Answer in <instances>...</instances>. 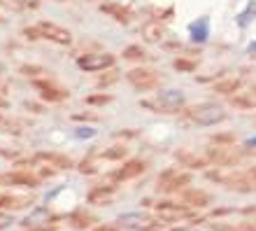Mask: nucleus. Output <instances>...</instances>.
I'll use <instances>...</instances> for the list:
<instances>
[{"mask_svg":"<svg viewBox=\"0 0 256 231\" xmlns=\"http://www.w3.org/2000/svg\"><path fill=\"white\" fill-rule=\"evenodd\" d=\"M52 222H54V215L49 212V208H33V212L21 222V226L30 229V226H44V224H52Z\"/></svg>","mask_w":256,"mask_h":231,"instance_id":"18","label":"nucleus"},{"mask_svg":"<svg viewBox=\"0 0 256 231\" xmlns=\"http://www.w3.org/2000/svg\"><path fill=\"white\" fill-rule=\"evenodd\" d=\"M112 103L110 94H96V96H86V105H108Z\"/></svg>","mask_w":256,"mask_h":231,"instance_id":"29","label":"nucleus"},{"mask_svg":"<svg viewBox=\"0 0 256 231\" xmlns=\"http://www.w3.org/2000/svg\"><path fill=\"white\" fill-rule=\"evenodd\" d=\"M230 103H233V105H238V108H254L256 98H244V96L236 94V96H230Z\"/></svg>","mask_w":256,"mask_h":231,"instance_id":"30","label":"nucleus"},{"mask_svg":"<svg viewBox=\"0 0 256 231\" xmlns=\"http://www.w3.org/2000/svg\"><path fill=\"white\" fill-rule=\"evenodd\" d=\"M247 147H256V138H250V140H247Z\"/></svg>","mask_w":256,"mask_h":231,"instance_id":"44","label":"nucleus"},{"mask_svg":"<svg viewBox=\"0 0 256 231\" xmlns=\"http://www.w3.org/2000/svg\"><path fill=\"white\" fill-rule=\"evenodd\" d=\"M0 108H5V101H2V98H0Z\"/></svg>","mask_w":256,"mask_h":231,"instance_id":"47","label":"nucleus"},{"mask_svg":"<svg viewBox=\"0 0 256 231\" xmlns=\"http://www.w3.org/2000/svg\"><path fill=\"white\" fill-rule=\"evenodd\" d=\"M26 110H30V112H35V115H42V105H38V103H30L26 101V105H24Z\"/></svg>","mask_w":256,"mask_h":231,"instance_id":"39","label":"nucleus"},{"mask_svg":"<svg viewBox=\"0 0 256 231\" xmlns=\"http://www.w3.org/2000/svg\"><path fill=\"white\" fill-rule=\"evenodd\" d=\"M35 205V196L30 194H0V210L14 212V210H26Z\"/></svg>","mask_w":256,"mask_h":231,"instance_id":"10","label":"nucleus"},{"mask_svg":"<svg viewBox=\"0 0 256 231\" xmlns=\"http://www.w3.org/2000/svg\"><path fill=\"white\" fill-rule=\"evenodd\" d=\"M122 56L126 61H144V59H147V52H144L140 45H128L122 52Z\"/></svg>","mask_w":256,"mask_h":231,"instance_id":"23","label":"nucleus"},{"mask_svg":"<svg viewBox=\"0 0 256 231\" xmlns=\"http://www.w3.org/2000/svg\"><path fill=\"white\" fill-rule=\"evenodd\" d=\"M210 231H240V226L226 224V222H216V224H210Z\"/></svg>","mask_w":256,"mask_h":231,"instance_id":"32","label":"nucleus"},{"mask_svg":"<svg viewBox=\"0 0 256 231\" xmlns=\"http://www.w3.org/2000/svg\"><path fill=\"white\" fill-rule=\"evenodd\" d=\"M38 31H40L42 40H49V42H54V45L68 47V45L72 42V33H70L68 28L58 26V24H52V21H40V24H38Z\"/></svg>","mask_w":256,"mask_h":231,"instance_id":"6","label":"nucleus"},{"mask_svg":"<svg viewBox=\"0 0 256 231\" xmlns=\"http://www.w3.org/2000/svg\"><path fill=\"white\" fill-rule=\"evenodd\" d=\"M24 35H26L28 40H42V35H40V31H38V26L24 28Z\"/></svg>","mask_w":256,"mask_h":231,"instance_id":"35","label":"nucleus"},{"mask_svg":"<svg viewBox=\"0 0 256 231\" xmlns=\"http://www.w3.org/2000/svg\"><path fill=\"white\" fill-rule=\"evenodd\" d=\"M10 224H14V217H12V215H10L7 210H0V231L7 229Z\"/></svg>","mask_w":256,"mask_h":231,"instance_id":"34","label":"nucleus"},{"mask_svg":"<svg viewBox=\"0 0 256 231\" xmlns=\"http://www.w3.org/2000/svg\"><path fill=\"white\" fill-rule=\"evenodd\" d=\"M128 156V147L126 145H114L110 150H102L100 152V159H108V161H124Z\"/></svg>","mask_w":256,"mask_h":231,"instance_id":"22","label":"nucleus"},{"mask_svg":"<svg viewBox=\"0 0 256 231\" xmlns=\"http://www.w3.org/2000/svg\"><path fill=\"white\" fill-rule=\"evenodd\" d=\"M0 3H2V0H0Z\"/></svg>","mask_w":256,"mask_h":231,"instance_id":"49","label":"nucleus"},{"mask_svg":"<svg viewBox=\"0 0 256 231\" xmlns=\"http://www.w3.org/2000/svg\"><path fill=\"white\" fill-rule=\"evenodd\" d=\"M77 170H80L82 175H94V173H98V166L94 163V156H88V159H84V161L77 166Z\"/></svg>","mask_w":256,"mask_h":231,"instance_id":"28","label":"nucleus"},{"mask_svg":"<svg viewBox=\"0 0 256 231\" xmlns=\"http://www.w3.org/2000/svg\"><path fill=\"white\" fill-rule=\"evenodd\" d=\"M38 161H47L49 166H54L56 170H70L74 168V161L68 154H61V152H38L35 154Z\"/></svg>","mask_w":256,"mask_h":231,"instance_id":"12","label":"nucleus"},{"mask_svg":"<svg viewBox=\"0 0 256 231\" xmlns=\"http://www.w3.org/2000/svg\"><path fill=\"white\" fill-rule=\"evenodd\" d=\"M172 66H175V70H180V73H194L196 70V61H189V59H175L172 61Z\"/></svg>","mask_w":256,"mask_h":231,"instance_id":"27","label":"nucleus"},{"mask_svg":"<svg viewBox=\"0 0 256 231\" xmlns=\"http://www.w3.org/2000/svg\"><path fill=\"white\" fill-rule=\"evenodd\" d=\"M250 52H256V45H250Z\"/></svg>","mask_w":256,"mask_h":231,"instance_id":"46","label":"nucleus"},{"mask_svg":"<svg viewBox=\"0 0 256 231\" xmlns=\"http://www.w3.org/2000/svg\"><path fill=\"white\" fill-rule=\"evenodd\" d=\"M242 87V80L238 77H228V80H222V82H214V94H226V96H233L240 91Z\"/></svg>","mask_w":256,"mask_h":231,"instance_id":"21","label":"nucleus"},{"mask_svg":"<svg viewBox=\"0 0 256 231\" xmlns=\"http://www.w3.org/2000/svg\"><path fill=\"white\" fill-rule=\"evenodd\" d=\"M228 212H233V208H216V210H212V217H224Z\"/></svg>","mask_w":256,"mask_h":231,"instance_id":"42","label":"nucleus"},{"mask_svg":"<svg viewBox=\"0 0 256 231\" xmlns=\"http://www.w3.org/2000/svg\"><path fill=\"white\" fill-rule=\"evenodd\" d=\"M116 56L110 52H98V54H84L77 59V66L86 73H100V70H110L114 68Z\"/></svg>","mask_w":256,"mask_h":231,"instance_id":"3","label":"nucleus"},{"mask_svg":"<svg viewBox=\"0 0 256 231\" xmlns=\"http://www.w3.org/2000/svg\"><path fill=\"white\" fill-rule=\"evenodd\" d=\"M100 12L110 14V17H112L114 21H119V24H128V21L133 19V12H130L128 7L119 5V3H102Z\"/></svg>","mask_w":256,"mask_h":231,"instance_id":"19","label":"nucleus"},{"mask_svg":"<svg viewBox=\"0 0 256 231\" xmlns=\"http://www.w3.org/2000/svg\"><path fill=\"white\" fill-rule=\"evenodd\" d=\"M252 14H256V5L254 3H250V7H247V12H242L238 19H240V26H247V21H250Z\"/></svg>","mask_w":256,"mask_h":231,"instance_id":"33","label":"nucleus"},{"mask_svg":"<svg viewBox=\"0 0 256 231\" xmlns=\"http://www.w3.org/2000/svg\"><path fill=\"white\" fill-rule=\"evenodd\" d=\"M126 80L130 82L133 89H138V91H152V89L158 87L161 77L152 68H133L126 73Z\"/></svg>","mask_w":256,"mask_h":231,"instance_id":"5","label":"nucleus"},{"mask_svg":"<svg viewBox=\"0 0 256 231\" xmlns=\"http://www.w3.org/2000/svg\"><path fill=\"white\" fill-rule=\"evenodd\" d=\"M72 119L74 122H98L100 115H96V112H74Z\"/></svg>","mask_w":256,"mask_h":231,"instance_id":"31","label":"nucleus"},{"mask_svg":"<svg viewBox=\"0 0 256 231\" xmlns=\"http://www.w3.org/2000/svg\"><path fill=\"white\" fill-rule=\"evenodd\" d=\"M184 103H186L184 91H180V89H168V91H161V94L156 96V101H142V105L156 110V112H168V115H172V112L184 108Z\"/></svg>","mask_w":256,"mask_h":231,"instance_id":"1","label":"nucleus"},{"mask_svg":"<svg viewBox=\"0 0 256 231\" xmlns=\"http://www.w3.org/2000/svg\"><path fill=\"white\" fill-rule=\"evenodd\" d=\"M0 182H7V184H19V187H28V189H38L42 182V177L38 173L28 168H16L12 173H5L0 175Z\"/></svg>","mask_w":256,"mask_h":231,"instance_id":"7","label":"nucleus"},{"mask_svg":"<svg viewBox=\"0 0 256 231\" xmlns=\"http://www.w3.org/2000/svg\"><path fill=\"white\" fill-rule=\"evenodd\" d=\"M24 231H58L56 224H44V226H30V229H24Z\"/></svg>","mask_w":256,"mask_h":231,"instance_id":"38","label":"nucleus"},{"mask_svg":"<svg viewBox=\"0 0 256 231\" xmlns=\"http://www.w3.org/2000/svg\"><path fill=\"white\" fill-rule=\"evenodd\" d=\"M105 73V70H102ZM114 82H119V73H116L114 68H110L105 75L98 77V87H110V84H114Z\"/></svg>","mask_w":256,"mask_h":231,"instance_id":"26","label":"nucleus"},{"mask_svg":"<svg viewBox=\"0 0 256 231\" xmlns=\"http://www.w3.org/2000/svg\"><path fill=\"white\" fill-rule=\"evenodd\" d=\"M210 143L212 145H233L236 143V133H214V136H210Z\"/></svg>","mask_w":256,"mask_h":231,"instance_id":"25","label":"nucleus"},{"mask_svg":"<svg viewBox=\"0 0 256 231\" xmlns=\"http://www.w3.org/2000/svg\"><path fill=\"white\" fill-rule=\"evenodd\" d=\"M189 117L196 124H200V126H214V124L224 122L228 115H226V110H224L222 105H216V103H200V105L191 108Z\"/></svg>","mask_w":256,"mask_h":231,"instance_id":"2","label":"nucleus"},{"mask_svg":"<svg viewBox=\"0 0 256 231\" xmlns=\"http://www.w3.org/2000/svg\"><path fill=\"white\" fill-rule=\"evenodd\" d=\"M175 159L182 163V166L191 168V170L208 168V166H210V159H208V156H198L196 152H191V150H177L175 152Z\"/></svg>","mask_w":256,"mask_h":231,"instance_id":"17","label":"nucleus"},{"mask_svg":"<svg viewBox=\"0 0 256 231\" xmlns=\"http://www.w3.org/2000/svg\"><path fill=\"white\" fill-rule=\"evenodd\" d=\"M189 31H191V40H194V42H205V40H208V35H210V21H208V17H202V19L194 21V24L189 26Z\"/></svg>","mask_w":256,"mask_h":231,"instance_id":"20","label":"nucleus"},{"mask_svg":"<svg viewBox=\"0 0 256 231\" xmlns=\"http://www.w3.org/2000/svg\"><path fill=\"white\" fill-rule=\"evenodd\" d=\"M33 87L40 91V98L42 101H49V103H61L66 98H70V91L63 87H58L56 82L52 80H33Z\"/></svg>","mask_w":256,"mask_h":231,"instance_id":"8","label":"nucleus"},{"mask_svg":"<svg viewBox=\"0 0 256 231\" xmlns=\"http://www.w3.org/2000/svg\"><path fill=\"white\" fill-rule=\"evenodd\" d=\"M191 184V173H175L172 177L158 182V191L163 194H175V191H182Z\"/></svg>","mask_w":256,"mask_h":231,"instance_id":"13","label":"nucleus"},{"mask_svg":"<svg viewBox=\"0 0 256 231\" xmlns=\"http://www.w3.org/2000/svg\"><path fill=\"white\" fill-rule=\"evenodd\" d=\"M116 224L124 226V229H138V231H152L161 224V219L152 217L147 212H126V215H119L116 217Z\"/></svg>","mask_w":256,"mask_h":231,"instance_id":"4","label":"nucleus"},{"mask_svg":"<svg viewBox=\"0 0 256 231\" xmlns=\"http://www.w3.org/2000/svg\"><path fill=\"white\" fill-rule=\"evenodd\" d=\"M116 191V184H96L91 187L86 194V201L91 205H105L112 198V194Z\"/></svg>","mask_w":256,"mask_h":231,"instance_id":"16","label":"nucleus"},{"mask_svg":"<svg viewBox=\"0 0 256 231\" xmlns=\"http://www.w3.org/2000/svg\"><path fill=\"white\" fill-rule=\"evenodd\" d=\"M91 231H119V224H96Z\"/></svg>","mask_w":256,"mask_h":231,"instance_id":"37","label":"nucleus"},{"mask_svg":"<svg viewBox=\"0 0 256 231\" xmlns=\"http://www.w3.org/2000/svg\"><path fill=\"white\" fill-rule=\"evenodd\" d=\"M96 222H98L96 215H91L86 208H77V210H72L68 215V224L72 226L74 231H86V229H91V224H96Z\"/></svg>","mask_w":256,"mask_h":231,"instance_id":"14","label":"nucleus"},{"mask_svg":"<svg viewBox=\"0 0 256 231\" xmlns=\"http://www.w3.org/2000/svg\"><path fill=\"white\" fill-rule=\"evenodd\" d=\"M5 75V63H0V77Z\"/></svg>","mask_w":256,"mask_h":231,"instance_id":"45","label":"nucleus"},{"mask_svg":"<svg viewBox=\"0 0 256 231\" xmlns=\"http://www.w3.org/2000/svg\"><path fill=\"white\" fill-rule=\"evenodd\" d=\"M94 136H96V131L88 129V126H86V129H80V131H77V138H94Z\"/></svg>","mask_w":256,"mask_h":231,"instance_id":"40","label":"nucleus"},{"mask_svg":"<svg viewBox=\"0 0 256 231\" xmlns=\"http://www.w3.org/2000/svg\"><path fill=\"white\" fill-rule=\"evenodd\" d=\"M116 136H119V138H135V136H138V131H135V129H126V131H116Z\"/></svg>","mask_w":256,"mask_h":231,"instance_id":"41","label":"nucleus"},{"mask_svg":"<svg viewBox=\"0 0 256 231\" xmlns=\"http://www.w3.org/2000/svg\"><path fill=\"white\" fill-rule=\"evenodd\" d=\"M56 173H58V170H56L54 166H44V168H40V173H38V175H40V177H54Z\"/></svg>","mask_w":256,"mask_h":231,"instance_id":"36","label":"nucleus"},{"mask_svg":"<svg viewBox=\"0 0 256 231\" xmlns=\"http://www.w3.org/2000/svg\"><path fill=\"white\" fill-rule=\"evenodd\" d=\"M238 226H240V231H256V222H242Z\"/></svg>","mask_w":256,"mask_h":231,"instance_id":"43","label":"nucleus"},{"mask_svg":"<svg viewBox=\"0 0 256 231\" xmlns=\"http://www.w3.org/2000/svg\"><path fill=\"white\" fill-rule=\"evenodd\" d=\"M180 198H182V203L186 205V208H191V210H196V208H205V205L212 203V194H208V191H202V189H196V187H191V189H182L180 191Z\"/></svg>","mask_w":256,"mask_h":231,"instance_id":"11","label":"nucleus"},{"mask_svg":"<svg viewBox=\"0 0 256 231\" xmlns=\"http://www.w3.org/2000/svg\"><path fill=\"white\" fill-rule=\"evenodd\" d=\"M2 21H5V19H2V17H0V24H2Z\"/></svg>","mask_w":256,"mask_h":231,"instance_id":"48","label":"nucleus"},{"mask_svg":"<svg viewBox=\"0 0 256 231\" xmlns=\"http://www.w3.org/2000/svg\"><path fill=\"white\" fill-rule=\"evenodd\" d=\"M140 35L147 45H156V42H161L163 38H166V26H163L161 21L152 19V21H147V24H142Z\"/></svg>","mask_w":256,"mask_h":231,"instance_id":"15","label":"nucleus"},{"mask_svg":"<svg viewBox=\"0 0 256 231\" xmlns=\"http://www.w3.org/2000/svg\"><path fill=\"white\" fill-rule=\"evenodd\" d=\"M144 170H147V163L142 159H128V161H124L122 168L110 173V180L112 182H126V180H133V177H140Z\"/></svg>","mask_w":256,"mask_h":231,"instance_id":"9","label":"nucleus"},{"mask_svg":"<svg viewBox=\"0 0 256 231\" xmlns=\"http://www.w3.org/2000/svg\"><path fill=\"white\" fill-rule=\"evenodd\" d=\"M19 73L21 75H26V77H33V80H40V77L47 75V70L40 68V66H21Z\"/></svg>","mask_w":256,"mask_h":231,"instance_id":"24","label":"nucleus"}]
</instances>
